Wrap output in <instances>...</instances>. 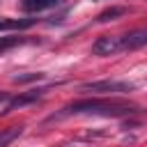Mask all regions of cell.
<instances>
[{
	"label": "cell",
	"mask_w": 147,
	"mask_h": 147,
	"mask_svg": "<svg viewBox=\"0 0 147 147\" xmlns=\"http://www.w3.org/2000/svg\"><path fill=\"white\" fill-rule=\"evenodd\" d=\"M76 115V113H99V115H131L136 113V106L131 103H122L117 99H80V101H74L69 103L62 115Z\"/></svg>",
	"instance_id": "cell-1"
},
{
	"label": "cell",
	"mask_w": 147,
	"mask_h": 147,
	"mask_svg": "<svg viewBox=\"0 0 147 147\" xmlns=\"http://www.w3.org/2000/svg\"><path fill=\"white\" fill-rule=\"evenodd\" d=\"M133 90V83H126V80H94V83H85L80 85V92H131Z\"/></svg>",
	"instance_id": "cell-2"
},
{
	"label": "cell",
	"mask_w": 147,
	"mask_h": 147,
	"mask_svg": "<svg viewBox=\"0 0 147 147\" xmlns=\"http://www.w3.org/2000/svg\"><path fill=\"white\" fill-rule=\"evenodd\" d=\"M122 51V39L113 37V34H103L92 44V53L94 55H115Z\"/></svg>",
	"instance_id": "cell-3"
},
{
	"label": "cell",
	"mask_w": 147,
	"mask_h": 147,
	"mask_svg": "<svg viewBox=\"0 0 147 147\" xmlns=\"http://www.w3.org/2000/svg\"><path fill=\"white\" fill-rule=\"evenodd\" d=\"M119 39H122V51H136L147 44V30H133V32L119 34Z\"/></svg>",
	"instance_id": "cell-4"
},
{
	"label": "cell",
	"mask_w": 147,
	"mask_h": 147,
	"mask_svg": "<svg viewBox=\"0 0 147 147\" xmlns=\"http://www.w3.org/2000/svg\"><path fill=\"white\" fill-rule=\"evenodd\" d=\"M44 92H46V90H30V92H25V94H21V96L11 99V101H9V106L5 108V113L16 110V108H21V106H28V103H32V101L41 99V96H44Z\"/></svg>",
	"instance_id": "cell-5"
},
{
	"label": "cell",
	"mask_w": 147,
	"mask_h": 147,
	"mask_svg": "<svg viewBox=\"0 0 147 147\" xmlns=\"http://www.w3.org/2000/svg\"><path fill=\"white\" fill-rule=\"evenodd\" d=\"M21 5L25 11H41V9H51V7L60 5V0H23Z\"/></svg>",
	"instance_id": "cell-6"
},
{
	"label": "cell",
	"mask_w": 147,
	"mask_h": 147,
	"mask_svg": "<svg viewBox=\"0 0 147 147\" xmlns=\"http://www.w3.org/2000/svg\"><path fill=\"white\" fill-rule=\"evenodd\" d=\"M124 7H110V9H106V11H101L99 16H96V21L99 23H108V21H115V18H119V16H124Z\"/></svg>",
	"instance_id": "cell-7"
},
{
	"label": "cell",
	"mask_w": 147,
	"mask_h": 147,
	"mask_svg": "<svg viewBox=\"0 0 147 147\" xmlns=\"http://www.w3.org/2000/svg\"><path fill=\"white\" fill-rule=\"evenodd\" d=\"M21 133H23V129H21V126H11V129L0 131V147H2V145H9V142H11V140H16Z\"/></svg>",
	"instance_id": "cell-8"
},
{
	"label": "cell",
	"mask_w": 147,
	"mask_h": 147,
	"mask_svg": "<svg viewBox=\"0 0 147 147\" xmlns=\"http://www.w3.org/2000/svg\"><path fill=\"white\" fill-rule=\"evenodd\" d=\"M34 21L32 18H25V21H5L0 18V30H21V28H30Z\"/></svg>",
	"instance_id": "cell-9"
},
{
	"label": "cell",
	"mask_w": 147,
	"mask_h": 147,
	"mask_svg": "<svg viewBox=\"0 0 147 147\" xmlns=\"http://www.w3.org/2000/svg\"><path fill=\"white\" fill-rule=\"evenodd\" d=\"M41 78H44V74H18V76H14V83H34Z\"/></svg>",
	"instance_id": "cell-10"
},
{
	"label": "cell",
	"mask_w": 147,
	"mask_h": 147,
	"mask_svg": "<svg viewBox=\"0 0 147 147\" xmlns=\"http://www.w3.org/2000/svg\"><path fill=\"white\" fill-rule=\"evenodd\" d=\"M16 44H21L18 37H0V53L7 51V48H11V46H16Z\"/></svg>",
	"instance_id": "cell-11"
}]
</instances>
